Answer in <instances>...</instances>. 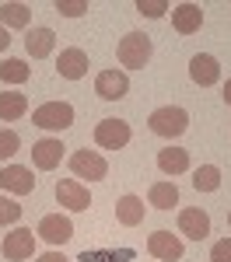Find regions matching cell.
I'll use <instances>...</instances> for the list:
<instances>
[{"mask_svg": "<svg viewBox=\"0 0 231 262\" xmlns=\"http://www.w3.org/2000/svg\"><path fill=\"white\" fill-rule=\"evenodd\" d=\"M147 126H151V133H158L165 140H175V137H182L189 129V112L179 108V105H161V108H154L147 116Z\"/></svg>", "mask_w": 231, "mask_h": 262, "instance_id": "6da1fadb", "label": "cell"}, {"mask_svg": "<svg viewBox=\"0 0 231 262\" xmlns=\"http://www.w3.org/2000/svg\"><path fill=\"white\" fill-rule=\"evenodd\" d=\"M151 53H154V46H151V35H144V32H126L116 46L119 67H130V70H144Z\"/></svg>", "mask_w": 231, "mask_h": 262, "instance_id": "7a4b0ae2", "label": "cell"}, {"mask_svg": "<svg viewBox=\"0 0 231 262\" xmlns=\"http://www.w3.org/2000/svg\"><path fill=\"white\" fill-rule=\"evenodd\" d=\"M70 171H74V179H88V182H102L109 175V161H105L98 150H74L70 154Z\"/></svg>", "mask_w": 231, "mask_h": 262, "instance_id": "3957f363", "label": "cell"}, {"mask_svg": "<svg viewBox=\"0 0 231 262\" xmlns=\"http://www.w3.org/2000/svg\"><path fill=\"white\" fill-rule=\"evenodd\" d=\"M32 122L42 129H67V126H74V105L70 101H46L32 112Z\"/></svg>", "mask_w": 231, "mask_h": 262, "instance_id": "277c9868", "label": "cell"}, {"mask_svg": "<svg viewBox=\"0 0 231 262\" xmlns=\"http://www.w3.org/2000/svg\"><path fill=\"white\" fill-rule=\"evenodd\" d=\"M130 137H133V129H130L126 119H102L95 126V143L102 150H123L130 143Z\"/></svg>", "mask_w": 231, "mask_h": 262, "instance_id": "5b68a950", "label": "cell"}, {"mask_svg": "<svg viewBox=\"0 0 231 262\" xmlns=\"http://www.w3.org/2000/svg\"><path fill=\"white\" fill-rule=\"evenodd\" d=\"M56 203L74 210V213H81V210L91 206V192H88V185L81 179H63V182H56Z\"/></svg>", "mask_w": 231, "mask_h": 262, "instance_id": "8992f818", "label": "cell"}, {"mask_svg": "<svg viewBox=\"0 0 231 262\" xmlns=\"http://www.w3.org/2000/svg\"><path fill=\"white\" fill-rule=\"evenodd\" d=\"M126 91H130V77H126L123 70H116V67H109V70H102V74L95 77V95L105 98V101L126 98Z\"/></svg>", "mask_w": 231, "mask_h": 262, "instance_id": "52a82bcc", "label": "cell"}, {"mask_svg": "<svg viewBox=\"0 0 231 262\" xmlns=\"http://www.w3.org/2000/svg\"><path fill=\"white\" fill-rule=\"evenodd\" d=\"M35 255V234L28 227H14L7 238H4V259L7 262H25Z\"/></svg>", "mask_w": 231, "mask_h": 262, "instance_id": "ba28073f", "label": "cell"}, {"mask_svg": "<svg viewBox=\"0 0 231 262\" xmlns=\"http://www.w3.org/2000/svg\"><path fill=\"white\" fill-rule=\"evenodd\" d=\"M147 252L158 262H179L186 248H182V242H179L172 231H154V234L147 238Z\"/></svg>", "mask_w": 231, "mask_h": 262, "instance_id": "9c48e42d", "label": "cell"}, {"mask_svg": "<svg viewBox=\"0 0 231 262\" xmlns=\"http://www.w3.org/2000/svg\"><path fill=\"white\" fill-rule=\"evenodd\" d=\"M35 189L32 179V168H21V164H7L0 168V192H14V196H28Z\"/></svg>", "mask_w": 231, "mask_h": 262, "instance_id": "30bf717a", "label": "cell"}, {"mask_svg": "<svg viewBox=\"0 0 231 262\" xmlns=\"http://www.w3.org/2000/svg\"><path fill=\"white\" fill-rule=\"evenodd\" d=\"M179 231L193 238V242H203L210 234V213L207 210H200V206H186V210H179Z\"/></svg>", "mask_w": 231, "mask_h": 262, "instance_id": "8fae6325", "label": "cell"}, {"mask_svg": "<svg viewBox=\"0 0 231 262\" xmlns=\"http://www.w3.org/2000/svg\"><path fill=\"white\" fill-rule=\"evenodd\" d=\"M63 150H67V147H63L56 137L35 140V143H32V164H35L39 171H53V168L63 161Z\"/></svg>", "mask_w": 231, "mask_h": 262, "instance_id": "7c38bea8", "label": "cell"}, {"mask_svg": "<svg viewBox=\"0 0 231 262\" xmlns=\"http://www.w3.org/2000/svg\"><path fill=\"white\" fill-rule=\"evenodd\" d=\"M88 53L84 49H77V46H70V49H63L60 60H56V70H60L63 81H81L84 74H88Z\"/></svg>", "mask_w": 231, "mask_h": 262, "instance_id": "4fadbf2b", "label": "cell"}, {"mask_svg": "<svg viewBox=\"0 0 231 262\" xmlns=\"http://www.w3.org/2000/svg\"><path fill=\"white\" fill-rule=\"evenodd\" d=\"M189 77L200 84V88H214V84L221 81V63L214 60L210 53H196L189 60Z\"/></svg>", "mask_w": 231, "mask_h": 262, "instance_id": "5bb4252c", "label": "cell"}, {"mask_svg": "<svg viewBox=\"0 0 231 262\" xmlns=\"http://www.w3.org/2000/svg\"><path fill=\"white\" fill-rule=\"evenodd\" d=\"M35 234H42L49 245H63L74 238V224H70V217H60V213H46L39 221V231Z\"/></svg>", "mask_w": 231, "mask_h": 262, "instance_id": "9a60e30c", "label": "cell"}, {"mask_svg": "<svg viewBox=\"0 0 231 262\" xmlns=\"http://www.w3.org/2000/svg\"><path fill=\"white\" fill-rule=\"evenodd\" d=\"M200 25H203V11H200V4H179V7L172 11V28H175L179 35H193V32H200Z\"/></svg>", "mask_w": 231, "mask_h": 262, "instance_id": "2e32d148", "label": "cell"}, {"mask_svg": "<svg viewBox=\"0 0 231 262\" xmlns=\"http://www.w3.org/2000/svg\"><path fill=\"white\" fill-rule=\"evenodd\" d=\"M147 206L140 196H133V192H126V196H119V203H116V221L123 224V227H137V224L144 221Z\"/></svg>", "mask_w": 231, "mask_h": 262, "instance_id": "e0dca14e", "label": "cell"}, {"mask_svg": "<svg viewBox=\"0 0 231 262\" xmlns=\"http://www.w3.org/2000/svg\"><path fill=\"white\" fill-rule=\"evenodd\" d=\"M53 46H56L53 28H32V32L25 35V53H28L32 60H46V56L53 53Z\"/></svg>", "mask_w": 231, "mask_h": 262, "instance_id": "ac0fdd59", "label": "cell"}, {"mask_svg": "<svg viewBox=\"0 0 231 262\" xmlns=\"http://www.w3.org/2000/svg\"><path fill=\"white\" fill-rule=\"evenodd\" d=\"M158 168H161L165 175H186L189 171V150H182V147H165V150H158Z\"/></svg>", "mask_w": 231, "mask_h": 262, "instance_id": "d6986e66", "label": "cell"}, {"mask_svg": "<svg viewBox=\"0 0 231 262\" xmlns=\"http://www.w3.org/2000/svg\"><path fill=\"white\" fill-rule=\"evenodd\" d=\"M147 203L154 206V210H172V206H179V189H175V182H154L151 189H147Z\"/></svg>", "mask_w": 231, "mask_h": 262, "instance_id": "ffe728a7", "label": "cell"}, {"mask_svg": "<svg viewBox=\"0 0 231 262\" xmlns=\"http://www.w3.org/2000/svg\"><path fill=\"white\" fill-rule=\"evenodd\" d=\"M28 21H32V7L28 4H18V0L0 4V25L4 28H28Z\"/></svg>", "mask_w": 231, "mask_h": 262, "instance_id": "44dd1931", "label": "cell"}, {"mask_svg": "<svg viewBox=\"0 0 231 262\" xmlns=\"http://www.w3.org/2000/svg\"><path fill=\"white\" fill-rule=\"evenodd\" d=\"M28 112V98L21 91H0V119L4 122H14Z\"/></svg>", "mask_w": 231, "mask_h": 262, "instance_id": "7402d4cb", "label": "cell"}, {"mask_svg": "<svg viewBox=\"0 0 231 262\" xmlns=\"http://www.w3.org/2000/svg\"><path fill=\"white\" fill-rule=\"evenodd\" d=\"M193 189L196 192H217L221 189V168L217 164H200L193 171Z\"/></svg>", "mask_w": 231, "mask_h": 262, "instance_id": "603a6c76", "label": "cell"}, {"mask_svg": "<svg viewBox=\"0 0 231 262\" xmlns=\"http://www.w3.org/2000/svg\"><path fill=\"white\" fill-rule=\"evenodd\" d=\"M28 77H32V67L25 60H14V56H11V60L0 63V81L4 84H25Z\"/></svg>", "mask_w": 231, "mask_h": 262, "instance_id": "cb8c5ba5", "label": "cell"}, {"mask_svg": "<svg viewBox=\"0 0 231 262\" xmlns=\"http://www.w3.org/2000/svg\"><path fill=\"white\" fill-rule=\"evenodd\" d=\"M18 147H21V137L14 129H0V161H4V158H14Z\"/></svg>", "mask_w": 231, "mask_h": 262, "instance_id": "d4e9b609", "label": "cell"}, {"mask_svg": "<svg viewBox=\"0 0 231 262\" xmlns=\"http://www.w3.org/2000/svg\"><path fill=\"white\" fill-rule=\"evenodd\" d=\"M18 221H21V206L0 192V224H18Z\"/></svg>", "mask_w": 231, "mask_h": 262, "instance_id": "484cf974", "label": "cell"}, {"mask_svg": "<svg viewBox=\"0 0 231 262\" xmlns=\"http://www.w3.org/2000/svg\"><path fill=\"white\" fill-rule=\"evenodd\" d=\"M53 7L60 11L63 18H81L84 11H88V0H56Z\"/></svg>", "mask_w": 231, "mask_h": 262, "instance_id": "4316f807", "label": "cell"}, {"mask_svg": "<svg viewBox=\"0 0 231 262\" xmlns=\"http://www.w3.org/2000/svg\"><path fill=\"white\" fill-rule=\"evenodd\" d=\"M137 11H140L144 18H161L168 11V0H137Z\"/></svg>", "mask_w": 231, "mask_h": 262, "instance_id": "83f0119b", "label": "cell"}, {"mask_svg": "<svg viewBox=\"0 0 231 262\" xmlns=\"http://www.w3.org/2000/svg\"><path fill=\"white\" fill-rule=\"evenodd\" d=\"M210 262H231V238H221L210 248Z\"/></svg>", "mask_w": 231, "mask_h": 262, "instance_id": "f1b7e54d", "label": "cell"}, {"mask_svg": "<svg viewBox=\"0 0 231 262\" xmlns=\"http://www.w3.org/2000/svg\"><path fill=\"white\" fill-rule=\"evenodd\" d=\"M39 262H70L63 252H46V255H39Z\"/></svg>", "mask_w": 231, "mask_h": 262, "instance_id": "f546056e", "label": "cell"}, {"mask_svg": "<svg viewBox=\"0 0 231 262\" xmlns=\"http://www.w3.org/2000/svg\"><path fill=\"white\" fill-rule=\"evenodd\" d=\"M7 46H11V35H7V28H4V25H0V53H4V49H7Z\"/></svg>", "mask_w": 231, "mask_h": 262, "instance_id": "4dcf8cb0", "label": "cell"}, {"mask_svg": "<svg viewBox=\"0 0 231 262\" xmlns=\"http://www.w3.org/2000/svg\"><path fill=\"white\" fill-rule=\"evenodd\" d=\"M224 101L231 105V77H228V84H224Z\"/></svg>", "mask_w": 231, "mask_h": 262, "instance_id": "1f68e13d", "label": "cell"}, {"mask_svg": "<svg viewBox=\"0 0 231 262\" xmlns=\"http://www.w3.org/2000/svg\"><path fill=\"white\" fill-rule=\"evenodd\" d=\"M228 224H231V210H228Z\"/></svg>", "mask_w": 231, "mask_h": 262, "instance_id": "d6a6232c", "label": "cell"}]
</instances>
